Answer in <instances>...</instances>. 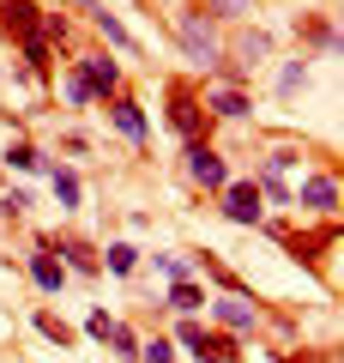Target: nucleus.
<instances>
[{
	"mask_svg": "<svg viewBox=\"0 0 344 363\" xmlns=\"http://www.w3.org/2000/svg\"><path fill=\"white\" fill-rule=\"evenodd\" d=\"M25 267H30V279H37V291L61 297V285H67V267L49 255V242H42V236H37V248H30V260H25Z\"/></svg>",
	"mask_w": 344,
	"mask_h": 363,
	"instance_id": "obj_11",
	"label": "nucleus"
},
{
	"mask_svg": "<svg viewBox=\"0 0 344 363\" xmlns=\"http://www.w3.org/2000/svg\"><path fill=\"white\" fill-rule=\"evenodd\" d=\"M67 104H79V109H85V104H97V97H91V85H85L79 73H67Z\"/></svg>",
	"mask_w": 344,
	"mask_h": 363,
	"instance_id": "obj_27",
	"label": "nucleus"
},
{
	"mask_svg": "<svg viewBox=\"0 0 344 363\" xmlns=\"http://www.w3.org/2000/svg\"><path fill=\"white\" fill-rule=\"evenodd\" d=\"M42 242H49V255L61 260L67 272H79V279H97V272H103V248L85 242V236L67 230V236H42Z\"/></svg>",
	"mask_w": 344,
	"mask_h": 363,
	"instance_id": "obj_5",
	"label": "nucleus"
},
{
	"mask_svg": "<svg viewBox=\"0 0 344 363\" xmlns=\"http://www.w3.org/2000/svg\"><path fill=\"white\" fill-rule=\"evenodd\" d=\"M302 85H308V61L296 55V61H284V67H278V91H284V97H296Z\"/></svg>",
	"mask_w": 344,
	"mask_h": 363,
	"instance_id": "obj_22",
	"label": "nucleus"
},
{
	"mask_svg": "<svg viewBox=\"0 0 344 363\" xmlns=\"http://www.w3.org/2000/svg\"><path fill=\"white\" fill-rule=\"evenodd\" d=\"M200 13H205V18H217V25H242V18L254 13V0H205Z\"/></svg>",
	"mask_w": 344,
	"mask_h": 363,
	"instance_id": "obj_17",
	"label": "nucleus"
},
{
	"mask_svg": "<svg viewBox=\"0 0 344 363\" xmlns=\"http://www.w3.org/2000/svg\"><path fill=\"white\" fill-rule=\"evenodd\" d=\"M73 73L91 85V97H97V104L121 97V61H109V49H85V55L73 61Z\"/></svg>",
	"mask_w": 344,
	"mask_h": 363,
	"instance_id": "obj_3",
	"label": "nucleus"
},
{
	"mask_svg": "<svg viewBox=\"0 0 344 363\" xmlns=\"http://www.w3.org/2000/svg\"><path fill=\"white\" fill-rule=\"evenodd\" d=\"M103 267H109L115 279H127V272L139 267V248H133V242H109V248H103Z\"/></svg>",
	"mask_w": 344,
	"mask_h": 363,
	"instance_id": "obj_19",
	"label": "nucleus"
},
{
	"mask_svg": "<svg viewBox=\"0 0 344 363\" xmlns=\"http://www.w3.org/2000/svg\"><path fill=\"white\" fill-rule=\"evenodd\" d=\"M176 43H181V55H188L200 73H212V67L224 61V30H217V18H205L200 6L176 13Z\"/></svg>",
	"mask_w": 344,
	"mask_h": 363,
	"instance_id": "obj_1",
	"label": "nucleus"
},
{
	"mask_svg": "<svg viewBox=\"0 0 344 363\" xmlns=\"http://www.w3.org/2000/svg\"><path fill=\"white\" fill-rule=\"evenodd\" d=\"M217 212H224L229 224H242V230L266 224V200H260V188H254V182H229L224 194H217Z\"/></svg>",
	"mask_w": 344,
	"mask_h": 363,
	"instance_id": "obj_7",
	"label": "nucleus"
},
{
	"mask_svg": "<svg viewBox=\"0 0 344 363\" xmlns=\"http://www.w3.org/2000/svg\"><path fill=\"white\" fill-rule=\"evenodd\" d=\"M0 157H6V164H13V169H42V164H49V157H42L37 145H30V140H13V145H6V152H0Z\"/></svg>",
	"mask_w": 344,
	"mask_h": 363,
	"instance_id": "obj_20",
	"label": "nucleus"
},
{
	"mask_svg": "<svg viewBox=\"0 0 344 363\" xmlns=\"http://www.w3.org/2000/svg\"><path fill=\"white\" fill-rule=\"evenodd\" d=\"M181 157H188V176L200 182V188H212V194H224L229 182H236V176H229V164H224V152H217L212 140H193Z\"/></svg>",
	"mask_w": 344,
	"mask_h": 363,
	"instance_id": "obj_6",
	"label": "nucleus"
},
{
	"mask_svg": "<svg viewBox=\"0 0 344 363\" xmlns=\"http://www.w3.org/2000/svg\"><path fill=\"white\" fill-rule=\"evenodd\" d=\"M139 363H176V339H139Z\"/></svg>",
	"mask_w": 344,
	"mask_h": 363,
	"instance_id": "obj_23",
	"label": "nucleus"
},
{
	"mask_svg": "<svg viewBox=\"0 0 344 363\" xmlns=\"http://www.w3.org/2000/svg\"><path fill=\"white\" fill-rule=\"evenodd\" d=\"M205 303H212V315H217L224 333H254L260 327V303L248 297V291H217V297H205Z\"/></svg>",
	"mask_w": 344,
	"mask_h": 363,
	"instance_id": "obj_9",
	"label": "nucleus"
},
{
	"mask_svg": "<svg viewBox=\"0 0 344 363\" xmlns=\"http://www.w3.org/2000/svg\"><path fill=\"white\" fill-rule=\"evenodd\" d=\"M200 104L212 121H242L254 116V97H248L242 85H217V79H200Z\"/></svg>",
	"mask_w": 344,
	"mask_h": 363,
	"instance_id": "obj_8",
	"label": "nucleus"
},
{
	"mask_svg": "<svg viewBox=\"0 0 344 363\" xmlns=\"http://www.w3.org/2000/svg\"><path fill=\"white\" fill-rule=\"evenodd\" d=\"M169 128L181 133V145H193V140H212V116H205V104H200V85L193 79H169Z\"/></svg>",
	"mask_w": 344,
	"mask_h": 363,
	"instance_id": "obj_2",
	"label": "nucleus"
},
{
	"mask_svg": "<svg viewBox=\"0 0 344 363\" xmlns=\"http://www.w3.org/2000/svg\"><path fill=\"white\" fill-rule=\"evenodd\" d=\"M157 272H164L169 285H176V279H193V267H188L181 255H157Z\"/></svg>",
	"mask_w": 344,
	"mask_h": 363,
	"instance_id": "obj_26",
	"label": "nucleus"
},
{
	"mask_svg": "<svg viewBox=\"0 0 344 363\" xmlns=\"http://www.w3.org/2000/svg\"><path fill=\"white\" fill-rule=\"evenodd\" d=\"M290 206L314 212V218H332V212H338V176H332V169H314L302 188H290Z\"/></svg>",
	"mask_w": 344,
	"mask_h": 363,
	"instance_id": "obj_10",
	"label": "nucleus"
},
{
	"mask_svg": "<svg viewBox=\"0 0 344 363\" xmlns=\"http://www.w3.org/2000/svg\"><path fill=\"white\" fill-rule=\"evenodd\" d=\"M37 333L49 339V345H61V351H67V345H73V339H79V333H73V327H67V321H61V315H55V309H37Z\"/></svg>",
	"mask_w": 344,
	"mask_h": 363,
	"instance_id": "obj_18",
	"label": "nucleus"
},
{
	"mask_svg": "<svg viewBox=\"0 0 344 363\" xmlns=\"http://www.w3.org/2000/svg\"><path fill=\"white\" fill-rule=\"evenodd\" d=\"M30 206H37V200H30L25 188H6V194H0V218H25Z\"/></svg>",
	"mask_w": 344,
	"mask_h": 363,
	"instance_id": "obj_24",
	"label": "nucleus"
},
{
	"mask_svg": "<svg viewBox=\"0 0 344 363\" xmlns=\"http://www.w3.org/2000/svg\"><path fill=\"white\" fill-rule=\"evenodd\" d=\"M79 6H91V13H97V6H103V0H79Z\"/></svg>",
	"mask_w": 344,
	"mask_h": 363,
	"instance_id": "obj_28",
	"label": "nucleus"
},
{
	"mask_svg": "<svg viewBox=\"0 0 344 363\" xmlns=\"http://www.w3.org/2000/svg\"><path fill=\"white\" fill-rule=\"evenodd\" d=\"M109 345H115V357H121V363H139V333H133L127 321H115V333H109Z\"/></svg>",
	"mask_w": 344,
	"mask_h": 363,
	"instance_id": "obj_21",
	"label": "nucleus"
},
{
	"mask_svg": "<svg viewBox=\"0 0 344 363\" xmlns=\"http://www.w3.org/2000/svg\"><path fill=\"white\" fill-rule=\"evenodd\" d=\"M109 121H115V128H121V133H127L133 145H145V109L133 104L127 91H121V97H109Z\"/></svg>",
	"mask_w": 344,
	"mask_h": 363,
	"instance_id": "obj_12",
	"label": "nucleus"
},
{
	"mask_svg": "<svg viewBox=\"0 0 344 363\" xmlns=\"http://www.w3.org/2000/svg\"><path fill=\"white\" fill-rule=\"evenodd\" d=\"M91 25H97V37H103V43H109V49H127V55H133V49H139V37H133V30H127V25H121V18H115V13H109V6H97V13H91Z\"/></svg>",
	"mask_w": 344,
	"mask_h": 363,
	"instance_id": "obj_13",
	"label": "nucleus"
},
{
	"mask_svg": "<svg viewBox=\"0 0 344 363\" xmlns=\"http://www.w3.org/2000/svg\"><path fill=\"white\" fill-rule=\"evenodd\" d=\"M49 182H55V200H61V212H79V200H85V182H79V169H61V164H55Z\"/></svg>",
	"mask_w": 344,
	"mask_h": 363,
	"instance_id": "obj_14",
	"label": "nucleus"
},
{
	"mask_svg": "<svg viewBox=\"0 0 344 363\" xmlns=\"http://www.w3.org/2000/svg\"><path fill=\"white\" fill-rule=\"evenodd\" d=\"M85 333L97 339V345H109V333H115V315H109V309H91V321H85Z\"/></svg>",
	"mask_w": 344,
	"mask_h": 363,
	"instance_id": "obj_25",
	"label": "nucleus"
},
{
	"mask_svg": "<svg viewBox=\"0 0 344 363\" xmlns=\"http://www.w3.org/2000/svg\"><path fill=\"white\" fill-rule=\"evenodd\" d=\"M296 37L302 43H314V49H338V25H332V18H296Z\"/></svg>",
	"mask_w": 344,
	"mask_h": 363,
	"instance_id": "obj_16",
	"label": "nucleus"
},
{
	"mask_svg": "<svg viewBox=\"0 0 344 363\" xmlns=\"http://www.w3.org/2000/svg\"><path fill=\"white\" fill-rule=\"evenodd\" d=\"M164 303H169L176 315H193V309H205V285H200V279H176Z\"/></svg>",
	"mask_w": 344,
	"mask_h": 363,
	"instance_id": "obj_15",
	"label": "nucleus"
},
{
	"mask_svg": "<svg viewBox=\"0 0 344 363\" xmlns=\"http://www.w3.org/2000/svg\"><path fill=\"white\" fill-rule=\"evenodd\" d=\"M0 37L18 43V49L42 43V6L37 0H0Z\"/></svg>",
	"mask_w": 344,
	"mask_h": 363,
	"instance_id": "obj_4",
	"label": "nucleus"
}]
</instances>
